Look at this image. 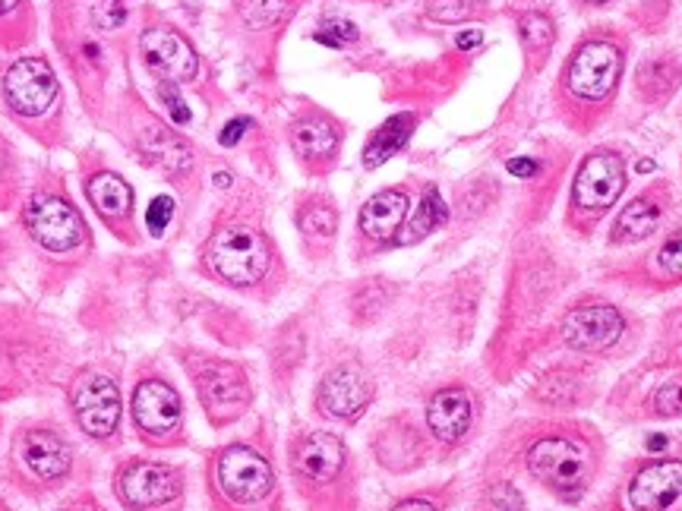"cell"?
Masks as SVG:
<instances>
[{
    "label": "cell",
    "mask_w": 682,
    "mask_h": 511,
    "mask_svg": "<svg viewBox=\"0 0 682 511\" xmlns=\"http://www.w3.org/2000/svg\"><path fill=\"white\" fill-rule=\"evenodd\" d=\"M516 461L528 480L566 505H579L598 483L603 468L600 432L572 417L525 423L516 446Z\"/></svg>",
    "instance_id": "6da1fadb"
},
{
    "label": "cell",
    "mask_w": 682,
    "mask_h": 511,
    "mask_svg": "<svg viewBox=\"0 0 682 511\" xmlns=\"http://www.w3.org/2000/svg\"><path fill=\"white\" fill-rule=\"evenodd\" d=\"M625 70V41L613 32H594L576 44L562 67L557 85L562 121L576 133H591V126L610 111Z\"/></svg>",
    "instance_id": "7a4b0ae2"
},
{
    "label": "cell",
    "mask_w": 682,
    "mask_h": 511,
    "mask_svg": "<svg viewBox=\"0 0 682 511\" xmlns=\"http://www.w3.org/2000/svg\"><path fill=\"white\" fill-rule=\"evenodd\" d=\"M291 473L313 511H352L345 495L352 492V451L335 432H301L291 442Z\"/></svg>",
    "instance_id": "3957f363"
},
{
    "label": "cell",
    "mask_w": 682,
    "mask_h": 511,
    "mask_svg": "<svg viewBox=\"0 0 682 511\" xmlns=\"http://www.w3.org/2000/svg\"><path fill=\"white\" fill-rule=\"evenodd\" d=\"M625 190V159L617 149H594L584 155L576 171L569 208H566V227L588 241L598 225L610 215V208L620 203Z\"/></svg>",
    "instance_id": "277c9868"
},
{
    "label": "cell",
    "mask_w": 682,
    "mask_h": 511,
    "mask_svg": "<svg viewBox=\"0 0 682 511\" xmlns=\"http://www.w3.org/2000/svg\"><path fill=\"white\" fill-rule=\"evenodd\" d=\"M272 244L263 231L250 225H225L206 244L208 272L231 287H253L272 272Z\"/></svg>",
    "instance_id": "5b68a950"
},
{
    "label": "cell",
    "mask_w": 682,
    "mask_h": 511,
    "mask_svg": "<svg viewBox=\"0 0 682 511\" xmlns=\"http://www.w3.org/2000/svg\"><path fill=\"white\" fill-rule=\"evenodd\" d=\"M682 454H654L632 468L598 511H680Z\"/></svg>",
    "instance_id": "8992f818"
},
{
    "label": "cell",
    "mask_w": 682,
    "mask_h": 511,
    "mask_svg": "<svg viewBox=\"0 0 682 511\" xmlns=\"http://www.w3.org/2000/svg\"><path fill=\"white\" fill-rule=\"evenodd\" d=\"M625 313L610 300L600 297H579L576 304L559 313L557 338L559 345L581 357H600L625 338Z\"/></svg>",
    "instance_id": "52a82bcc"
},
{
    "label": "cell",
    "mask_w": 682,
    "mask_h": 511,
    "mask_svg": "<svg viewBox=\"0 0 682 511\" xmlns=\"http://www.w3.org/2000/svg\"><path fill=\"white\" fill-rule=\"evenodd\" d=\"M212 483L237 509L263 505L275 492V471L263 451L250 446H227L212 461Z\"/></svg>",
    "instance_id": "ba28073f"
},
{
    "label": "cell",
    "mask_w": 682,
    "mask_h": 511,
    "mask_svg": "<svg viewBox=\"0 0 682 511\" xmlns=\"http://www.w3.org/2000/svg\"><path fill=\"white\" fill-rule=\"evenodd\" d=\"M196 386H200V398H203L215 427L237 420L250 408V398H253L244 367L227 364V360L203 364V369L196 372Z\"/></svg>",
    "instance_id": "9c48e42d"
},
{
    "label": "cell",
    "mask_w": 682,
    "mask_h": 511,
    "mask_svg": "<svg viewBox=\"0 0 682 511\" xmlns=\"http://www.w3.org/2000/svg\"><path fill=\"white\" fill-rule=\"evenodd\" d=\"M373 379L360 364H338L332 367L319 389H316V408L332 420H345L352 423L373 401Z\"/></svg>",
    "instance_id": "30bf717a"
},
{
    "label": "cell",
    "mask_w": 682,
    "mask_h": 511,
    "mask_svg": "<svg viewBox=\"0 0 682 511\" xmlns=\"http://www.w3.org/2000/svg\"><path fill=\"white\" fill-rule=\"evenodd\" d=\"M610 278L632 287H651V290L682 285V222L673 231H666L661 244L639 256L632 266L613 268Z\"/></svg>",
    "instance_id": "8fae6325"
},
{
    "label": "cell",
    "mask_w": 682,
    "mask_h": 511,
    "mask_svg": "<svg viewBox=\"0 0 682 511\" xmlns=\"http://www.w3.org/2000/svg\"><path fill=\"white\" fill-rule=\"evenodd\" d=\"M3 92H7V102L13 104V111H20L26 117H39L58 99V80L48 61L22 58L7 70Z\"/></svg>",
    "instance_id": "7c38bea8"
},
{
    "label": "cell",
    "mask_w": 682,
    "mask_h": 511,
    "mask_svg": "<svg viewBox=\"0 0 682 511\" xmlns=\"http://www.w3.org/2000/svg\"><path fill=\"white\" fill-rule=\"evenodd\" d=\"M477 420V401L465 386H446L427 401V430L439 446H461Z\"/></svg>",
    "instance_id": "4fadbf2b"
},
{
    "label": "cell",
    "mask_w": 682,
    "mask_h": 511,
    "mask_svg": "<svg viewBox=\"0 0 682 511\" xmlns=\"http://www.w3.org/2000/svg\"><path fill=\"white\" fill-rule=\"evenodd\" d=\"M181 492V471L152 461H133L118 473V495L130 509L167 505Z\"/></svg>",
    "instance_id": "5bb4252c"
},
{
    "label": "cell",
    "mask_w": 682,
    "mask_h": 511,
    "mask_svg": "<svg viewBox=\"0 0 682 511\" xmlns=\"http://www.w3.org/2000/svg\"><path fill=\"white\" fill-rule=\"evenodd\" d=\"M26 225L32 231V237L54 253H67L83 241V218L77 215V208L63 203L58 196H42L26 208Z\"/></svg>",
    "instance_id": "9a60e30c"
},
{
    "label": "cell",
    "mask_w": 682,
    "mask_h": 511,
    "mask_svg": "<svg viewBox=\"0 0 682 511\" xmlns=\"http://www.w3.org/2000/svg\"><path fill=\"white\" fill-rule=\"evenodd\" d=\"M73 410L92 439H108L121 423V391L104 376H85L73 391Z\"/></svg>",
    "instance_id": "2e32d148"
},
{
    "label": "cell",
    "mask_w": 682,
    "mask_h": 511,
    "mask_svg": "<svg viewBox=\"0 0 682 511\" xmlns=\"http://www.w3.org/2000/svg\"><path fill=\"white\" fill-rule=\"evenodd\" d=\"M666 208H670V200L663 186H651L639 193L635 200L622 205L620 215L613 218V225L607 231V246L617 249V246H635L648 241L661 227Z\"/></svg>",
    "instance_id": "e0dca14e"
},
{
    "label": "cell",
    "mask_w": 682,
    "mask_h": 511,
    "mask_svg": "<svg viewBox=\"0 0 682 511\" xmlns=\"http://www.w3.org/2000/svg\"><path fill=\"white\" fill-rule=\"evenodd\" d=\"M133 417L143 436H155V439L174 436L184 420L181 395L162 379H145L133 395Z\"/></svg>",
    "instance_id": "ac0fdd59"
},
{
    "label": "cell",
    "mask_w": 682,
    "mask_h": 511,
    "mask_svg": "<svg viewBox=\"0 0 682 511\" xmlns=\"http://www.w3.org/2000/svg\"><path fill=\"white\" fill-rule=\"evenodd\" d=\"M140 48H143L145 63L152 70H159L165 80L190 82L196 80V73H200L196 51L174 29H145L143 39H140Z\"/></svg>",
    "instance_id": "d6986e66"
},
{
    "label": "cell",
    "mask_w": 682,
    "mask_h": 511,
    "mask_svg": "<svg viewBox=\"0 0 682 511\" xmlns=\"http://www.w3.org/2000/svg\"><path fill=\"white\" fill-rule=\"evenodd\" d=\"M411 215V200L405 190H383L360 208V237L370 246L398 244V234Z\"/></svg>",
    "instance_id": "ffe728a7"
},
{
    "label": "cell",
    "mask_w": 682,
    "mask_h": 511,
    "mask_svg": "<svg viewBox=\"0 0 682 511\" xmlns=\"http://www.w3.org/2000/svg\"><path fill=\"white\" fill-rule=\"evenodd\" d=\"M20 454L22 461H26V468L35 477H42V480H61V477H67L70 473V461H73L70 446L63 442L58 432L51 430L26 432Z\"/></svg>",
    "instance_id": "44dd1931"
},
{
    "label": "cell",
    "mask_w": 682,
    "mask_h": 511,
    "mask_svg": "<svg viewBox=\"0 0 682 511\" xmlns=\"http://www.w3.org/2000/svg\"><path fill=\"white\" fill-rule=\"evenodd\" d=\"M376 454H379V464H386L389 471H411L424 461V439L417 436L411 423H389L386 430L379 432V442H376Z\"/></svg>",
    "instance_id": "7402d4cb"
},
{
    "label": "cell",
    "mask_w": 682,
    "mask_h": 511,
    "mask_svg": "<svg viewBox=\"0 0 682 511\" xmlns=\"http://www.w3.org/2000/svg\"><path fill=\"white\" fill-rule=\"evenodd\" d=\"M291 145L307 164H329L338 152V130L326 117H304L291 126Z\"/></svg>",
    "instance_id": "603a6c76"
},
{
    "label": "cell",
    "mask_w": 682,
    "mask_h": 511,
    "mask_svg": "<svg viewBox=\"0 0 682 511\" xmlns=\"http://www.w3.org/2000/svg\"><path fill=\"white\" fill-rule=\"evenodd\" d=\"M584 395V372L569 364H559L553 367L538 386L531 389V398L550 410H569L576 408Z\"/></svg>",
    "instance_id": "cb8c5ba5"
},
{
    "label": "cell",
    "mask_w": 682,
    "mask_h": 511,
    "mask_svg": "<svg viewBox=\"0 0 682 511\" xmlns=\"http://www.w3.org/2000/svg\"><path fill=\"white\" fill-rule=\"evenodd\" d=\"M143 152L149 155V162H155L159 167L171 171V174L186 171V167L193 164V152H190V145H186L177 133L165 130V126H149V130H145Z\"/></svg>",
    "instance_id": "d4e9b609"
},
{
    "label": "cell",
    "mask_w": 682,
    "mask_h": 511,
    "mask_svg": "<svg viewBox=\"0 0 682 511\" xmlns=\"http://www.w3.org/2000/svg\"><path fill=\"white\" fill-rule=\"evenodd\" d=\"M414 114H395L383 123L370 136V143L364 149V164L367 167H379L383 162H389L401 145L411 140L414 133Z\"/></svg>",
    "instance_id": "484cf974"
},
{
    "label": "cell",
    "mask_w": 682,
    "mask_h": 511,
    "mask_svg": "<svg viewBox=\"0 0 682 511\" xmlns=\"http://www.w3.org/2000/svg\"><path fill=\"white\" fill-rule=\"evenodd\" d=\"M518 32H521V44H525V54L535 70H540L550 51H553V41H557V25L547 13L540 10H528L521 20H518Z\"/></svg>",
    "instance_id": "4316f807"
},
{
    "label": "cell",
    "mask_w": 682,
    "mask_h": 511,
    "mask_svg": "<svg viewBox=\"0 0 682 511\" xmlns=\"http://www.w3.org/2000/svg\"><path fill=\"white\" fill-rule=\"evenodd\" d=\"M85 193H89L92 205H95L102 215H108V218H121V215L130 212V205H133V190H130L124 177H118V174H95V177L89 181V186H85Z\"/></svg>",
    "instance_id": "83f0119b"
},
{
    "label": "cell",
    "mask_w": 682,
    "mask_h": 511,
    "mask_svg": "<svg viewBox=\"0 0 682 511\" xmlns=\"http://www.w3.org/2000/svg\"><path fill=\"white\" fill-rule=\"evenodd\" d=\"M446 215H449V212H446V203L439 200V190L430 186V190L424 193L420 205H417L411 215H408V222H405L401 234H398V244L408 246V244H417V241H424L427 234H434L436 227L446 222Z\"/></svg>",
    "instance_id": "f1b7e54d"
},
{
    "label": "cell",
    "mask_w": 682,
    "mask_h": 511,
    "mask_svg": "<svg viewBox=\"0 0 682 511\" xmlns=\"http://www.w3.org/2000/svg\"><path fill=\"white\" fill-rule=\"evenodd\" d=\"M297 227L304 234V241L311 244H332L335 241V231H338V212L329 203H313L301 205L297 212Z\"/></svg>",
    "instance_id": "f546056e"
},
{
    "label": "cell",
    "mask_w": 682,
    "mask_h": 511,
    "mask_svg": "<svg viewBox=\"0 0 682 511\" xmlns=\"http://www.w3.org/2000/svg\"><path fill=\"white\" fill-rule=\"evenodd\" d=\"M680 80V67L666 58H654V61L641 63L639 70V92L648 102H663Z\"/></svg>",
    "instance_id": "4dcf8cb0"
},
{
    "label": "cell",
    "mask_w": 682,
    "mask_h": 511,
    "mask_svg": "<svg viewBox=\"0 0 682 511\" xmlns=\"http://www.w3.org/2000/svg\"><path fill=\"white\" fill-rule=\"evenodd\" d=\"M644 413L648 417H661V420H670V417H682V372L670 376L658 382L648 401H644Z\"/></svg>",
    "instance_id": "1f68e13d"
},
{
    "label": "cell",
    "mask_w": 682,
    "mask_h": 511,
    "mask_svg": "<svg viewBox=\"0 0 682 511\" xmlns=\"http://www.w3.org/2000/svg\"><path fill=\"white\" fill-rule=\"evenodd\" d=\"M483 509L487 511H528V502L525 495L516 487V480L509 477H499V480H490L487 490H483Z\"/></svg>",
    "instance_id": "d6a6232c"
},
{
    "label": "cell",
    "mask_w": 682,
    "mask_h": 511,
    "mask_svg": "<svg viewBox=\"0 0 682 511\" xmlns=\"http://www.w3.org/2000/svg\"><path fill=\"white\" fill-rule=\"evenodd\" d=\"M237 10L247 25L253 29H269L275 22L285 17L288 10V0H237Z\"/></svg>",
    "instance_id": "836d02e7"
},
{
    "label": "cell",
    "mask_w": 682,
    "mask_h": 511,
    "mask_svg": "<svg viewBox=\"0 0 682 511\" xmlns=\"http://www.w3.org/2000/svg\"><path fill=\"white\" fill-rule=\"evenodd\" d=\"M124 3L121 0H99L95 7H92V20H95V25L99 29H104V32H111V29H118L121 22H124Z\"/></svg>",
    "instance_id": "e575fe53"
},
{
    "label": "cell",
    "mask_w": 682,
    "mask_h": 511,
    "mask_svg": "<svg viewBox=\"0 0 682 511\" xmlns=\"http://www.w3.org/2000/svg\"><path fill=\"white\" fill-rule=\"evenodd\" d=\"M171 215H174V203L167 196H159V200H152L149 212H145V225H149L152 234H162L167 222H171Z\"/></svg>",
    "instance_id": "d590c367"
},
{
    "label": "cell",
    "mask_w": 682,
    "mask_h": 511,
    "mask_svg": "<svg viewBox=\"0 0 682 511\" xmlns=\"http://www.w3.org/2000/svg\"><path fill=\"white\" fill-rule=\"evenodd\" d=\"M471 10L465 7V0H430V17L439 22H458L465 20Z\"/></svg>",
    "instance_id": "8d00e7d4"
},
{
    "label": "cell",
    "mask_w": 682,
    "mask_h": 511,
    "mask_svg": "<svg viewBox=\"0 0 682 511\" xmlns=\"http://www.w3.org/2000/svg\"><path fill=\"white\" fill-rule=\"evenodd\" d=\"M316 39L323 41V44H329V48H342L345 41L357 39V29H354L352 22L335 20V22H329V25H326Z\"/></svg>",
    "instance_id": "74e56055"
},
{
    "label": "cell",
    "mask_w": 682,
    "mask_h": 511,
    "mask_svg": "<svg viewBox=\"0 0 682 511\" xmlns=\"http://www.w3.org/2000/svg\"><path fill=\"white\" fill-rule=\"evenodd\" d=\"M159 95H162V102H165L167 114H171V121L174 123H190V108L184 104V99L174 92V85L171 82H162V89H159Z\"/></svg>",
    "instance_id": "f35d334b"
},
{
    "label": "cell",
    "mask_w": 682,
    "mask_h": 511,
    "mask_svg": "<svg viewBox=\"0 0 682 511\" xmlns=\"http://www.w3.org/2000/svg\"><path fill=\"white\" fill-rule=\"evenodd\" d=\"M389 511H442L439 502L430 499V495H411V499H401L398 505H393Z\"/></svg>",
    "instance_id": "ab89813d"
},
{
    "label": "cell",
    "mask_w": 682,
    "mask_h": 511,
    "mask_svg": "<svg viewBox=\"0 0 682 511\" xmlns=\"http://www.w3.org/2000/svg\"><path fill=\"white\" fill-rule=\"evenodd\" d=\"M247 126H250L247 117H237V121L227 123L225 130H222V145H234V143H237V140L244 136V130H247Z\"/></svg>",
    "instance_id": "60d3db41"
},
{
    "label": "cell",
    "mask_w": 682,
    "mask_h": 511,
    "mask_svg": "<svg viewBox=\"0 0 682 511\" xmlns=\"http://www.w3.org/2000/svg\"><path fill=\"white\" fill-rule=\"evenodd\" d=\"M509 171H512L516 177H535V174H538V162H531V159H516V162H509Z\"/></svg>",
    "instance_id": "b9f144b4"
},
{
    "label": "cell",
    "mask_w": 682,
    "mask_h": 511,
    "mask_svg": "<svg viewBox=\"0 0 682 511\" xmlns=\"http://www.w3.org/2000/svg\"><path fill=\"white\" fill-rule=\"evenodd\" d=\"M480 44V32H461L458 35V48H475Z\"/></svg>",
    "instance_id": "7bdbcfd3"
},
{
    "label": "cell",
    "mask_w": 682,
    "mask_h": 511,
    "mask_svg": "<svg viewBox=\"0 0 682 511\" xmlns=\"http://www.w3.org/2000/svg\"><path fill=\"white\" fill-rule=\"evenodd\" d=\"M607 3H613V0H579V7H584V10H598V7H607Z\"/></svg>",
    "instance_id": "ee69618b"
},
{
    "label": "cell",
    "mask_w": 682,
    "mask_h": 511,
    "mask_svg": "<svg viewBox=\"0 0 682 511\" xmlns=\"http://www.w3.org/2000/svg\"><path fill=\"white\" fill-rule=\"evenodd\" d=\"M17 3H20V0H0V17H3V13H10Z\"/></svg>",
    "instance_id": "f6af8a7d"
},
{
    "label": "cell",
    "mask_w": 682,
    "mask_h": 511,
    "mask_svg": "<svg viewBox=\"0 0 682 511\" xmlns=\"http://www.w3.org/2000/svg\"><path fill=\"white\" fill-rule=\"evenodd\" d=\"M73 511H92V509H73Z\"/></svg>",
    "instance_id": "bcb514c9"
}]
</instances>
